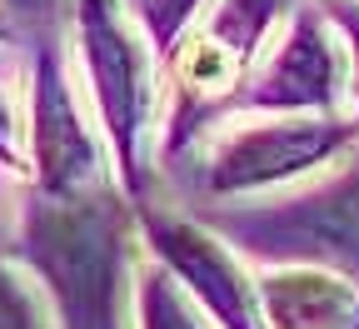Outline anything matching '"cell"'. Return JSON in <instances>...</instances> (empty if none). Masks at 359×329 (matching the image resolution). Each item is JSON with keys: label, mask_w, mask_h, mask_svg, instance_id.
I'll return each instance as SVG.
<instances>
[{"label": "cell", "mask_w": 359, "mask_h": 329, "mask_svg": "<svg viewBox=\"0 0 359 329\" xmlns=\"http://www.w3.org/2000/svg\"><path fill=\"white\" fill-rule=\"evenodd\" d=\"M35 260L65 300L70 329H110L115 300V240L95 210H50L35 220Z\"/></svg>", "instance_id": "1"}, {"label": "cell", "mask_w": 359, "mask_h": 329, "mask_svg": "<svg viewBox=\"0 0 359 329\" xmlns=\"http://www.w3.org/2000/svg\"><path fill=\"white\" fill-rule=\"evenodd\" d=\"M344 140V130L334 125H269V130H255V135H240L224 165L215 170L219 184H259V180H275V175H290L309 160L330 155Z\"/></svg>", "instance_id": "2"}, {"label": "cell", "mask_w": 359, "mask_h": 329, "mask_svg": "<svg viewBox=\"0 0 359 329\" xmlns=\"http://www.w3.org/2000/svg\"><path fill=\"white\" fill-rule=\"evenodd\" d=\"M264 300L280 329H359V295L325 274H280Z\"/></svg>", "instance_id": "3"}, {"label": "cell", "mask_w": 359, "mask_h": 329, "mask_svg": "<svg viewBox=\"0 0 359 329\" xmlns=\"http://www.w3.org/2000/svg\"><path fill=\"white\" fill-rule=\"evenodd\" d=\"M165 250H170V260L195 279V290L224 319L240 324V329H255V314H250V300L240 290V279L224 269V260H219V250L210 240H200V234H190V229H165Z\"/></svg>", "instance_id": "4"}, {"label": "cell", "mask_w": 359, "mask_h": 329, "mask_svg": "<svg viewBox=\"0 0 359 329\" xmlns=\"http://www.w3.org/2000/svg\"><path fill=\"white\" fill-rule=\"evenodd\" d=\"M334 60H330V45L314 35L309 25L290 40V55L269 70V100H314V105H325L334 95Z\"/></svg>", "instance_id": "5"}, {"label": "cell", "mask_w": 359, "mask_h": 329, "mask_svg": "<svg viewBox=\"0 0 359 329\" xmlns=\"http://www.w3.org/2000/svg\"><path fill=\"white\" fill-rule=\"evenodd\" d=\"M150 329H195L185 304L165 290V279H150Z\"/></svg>", "instance_id": "6"}, {"label": "cell", "mask_w": 359, "mask_h": 329, "mask_svg": "<svg viewBox=\"0 0 359 329\" xmlns=\"http://www.w3.org/2000/svg\"><path fill=\"white\" fill-rule=\"evenodd\" d=\"M0 329H30V304L6 274H0Z\"/></svg>", "instance_id": "7"}, {"label": "cell", "mask_w": 359, "mask_h": 329, "mask_svg": "<svg viewBox=\"0 0 359 329\" xmlns=\"http://www.w3.org/2000/svg\"><path fill=\"white\" fill-rule=\"evenodd\" d=\"M6 125H11V120H6V110H0V145H6Z\"/></svg>", "instance_id": "8"}, {"label": "cell", "mask_w": 359, "mask_h": 329, "mask_svg": "<svg viewBox=\"0 0 359 329\" xmlns=\"http://www.w3.org/2000/svg\"><path fill=\"white\" fill-rule=\"evenodd\" d=\"M354 40H359V25H354ZM354 51H359V45H354Z\"/></svg>", "instance_id": "9"}]
</instances>
